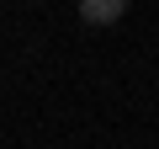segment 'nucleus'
Wrapping results in <instances>:
<instances>
[{
  "label": "nucleus",
  "mask_w": 159,
  "mask_h": 149,
  "mask_svg": "<svg viewBox=\"0 0 159 149\" xmlns=\"http://www.w3.org/2000/svg\"><path fill=\"white\" fill-rule=\"evenodd\" d=\"M127 16V0H80V22L85 27H111Z\"/></svg>",
  "instance_id": "nucleus-1"
}]
</instances>
